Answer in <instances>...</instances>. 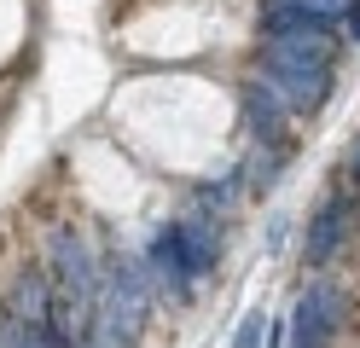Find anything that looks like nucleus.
<instances>
[{
    "mask_svg": "<svg viewBox=\"0 0 360 348\" xmlns=\"http://www.w3.org/2000/svg\"><path fill=\"white\" fill-rule=\"evenodd\" d=\"M262 82L279 93L290 110H320L331 99V64H302V58H279L262 46Z\"/></svg>",
    "mask_w": 360,
    "mask_h": 348,
    "instance_id": "f257e3e1",
    "label": "nucleus"
},
{
    "mask_svg": "<svg viewBox=\"0 0 360 348\" xmlns=\"http://www.w3.org/2000/svg\"><path fill=\"white\" fill-rule=\"evenodd\" d=\"M343 331V296L331 285H308L290 314V348H331Z\"/></svg>",
    "mask_w": 360,
    "mask_h": 348,
    "instance_id": "f03ea898",
    "label": "nucleus"
},
{
    "mask_svg": "<svg viewBox=\"0 0 360 348\" xmlns=\"http://www.w3.org/2000/svg\"><path fill=\"white\" fill-rule=\"evenodd\" d=\"M349 232H354V203L343 198V192H331L320 209L308 215V232H302V255L308 262H337V255L349 250Z\"/></svg>",
    "mask_w": 360,
    "mask_h": 348,
    "instance_id": "7ed1b4c3",
    "label": "nucleus"
},
{
    "mask_svg": "<svg viewBox=\"0 0 360 348\" xmlns=\"http://www.w3.org/2000/svg\"><path fill=\"white\" fill-rule=\"evenodd\" d=\"M151 267L157 278H163L169 290H186L192 278H198V262H192V244H186V226H157V238H151Z\"/></svg>",
    "mask_w": 360,
    "mask_h": 348,
    "instance_id": "20e7f679",
    "label": "nucleus"
},
{
    "mask_svg": "<svg viewBox=\"0 0 360 348\" xmlns=\"http://www.w3.org/2000/svg\"><path fill=\"white\" fill-rule=\"evenodd\" d=\"M262 46L279 53V58H302V64H331L337 58V35H331V23H320V18H308V23H297V30H285L274 41H262Z\"/></svg>",
    "mask_w": 360,
    "mask_h": 348,
    "instance_id": "39448f33",
    "label": "nucleus"
},
{
    "mask_svg": "<svg viewBox=\"0 0 360 348\" xmlns=\"http://www.w3.org/2000/svg\"><path fill=\"white\" fill-rule=\"evenodd\" d=\"M244 110H250V128L267 139V146H285V110H290V105H285L267 82L244 93Z\"/></svg>",
    "mask_w": 360,
    "mask_h": 348,
    "instance_id": "423d86ee",
    "label": "nucleus"
},
{
    "mask_svg": "<svg viewBox=\"0 0 360 348\" xmlns=\"http://www.w3.org/2000/svg\"><path fill=\"white\" fill-rule=\"evenodd\" d=\"M262 337H267V319H262V308H256V314H244V325H238L233 348H262Z\"/></svg>",
    "mask_w": 360,
    "mask_h": 348,
    "instance_id": "0eeeda50",
    "label": "nucleus"
},
{
    "mask_svg": "<svg viewBox=\"0 0 360 348\" xmlns=\"http://www.w3.org/2000/svg\"><path fill=\"white\" fill-rule=\"evenodd\" d=\"M297 6H308L314 18L326 23V18H343V12H354V0H297Z\"/></svg>",
    "mask_w": 360,
    "mask_h": 348,
    "instance_id": "6e6552de",
    "label": "nucleus"
},
{
    "mask_svg": "<svg viewBox=\"0 0 360 348\" xmlns=\"http://www.w3.org/2000/svg\"><path fill=\"white\" fill-rule=\"evenodd\" d=\"M349 35L360 41V0H354V12H349Z\"/></svg>",
    "mask_w": 360,
    "mask_h": 348,
    "instance_id": "1a4fd4ad",
    "label": "nucleus"
}]
</instances>
